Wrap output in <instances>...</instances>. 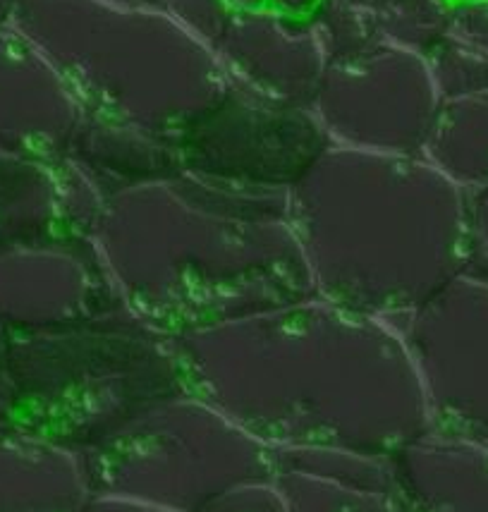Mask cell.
I'll return each mask as SVG.
<instances>
[{"label": "cell", "instance_id": "cell-30", "mask_svg": "<svg viewBox=\"0 0 488 512\" xmlns=\"http://www.w3.org/2000/svg\"><path fill=\"white\" fill-rule=\"evenodd\" d=\"M235 10H256L266 8V0H230Z\"/></svg>", "mask_w": 488, "mask_h": 512}, {"label": "cell", "instance_id": "cell-4", "mask_svg": "<svg viewBox=\"0 0 488 512\" xmlns=\"http://www.w3.org/2000/svg\"><path fill=\"white\" fill-rule=\"evenodd\" d=\"M185 390L173 343L127 309L58 331L0 333V434L82 457Z\"/></svg>", "mask_w": 488, "mask_h": 512}, {"label": "cell", "instance_id": "cell-7", "mask_svg": "<svg viewBox=\"0 0 488 512\" xmlns=\"http://www.w3.org/2000/svg\"><path fill=\"white\" fill-rule=\"evenodd\" d=\"M173 144L182 173L276 192H290L333 146L309 106L273 99L233 75Z\"/></svg>", "mask_w": 488, "mask_h": 512}, {"label": "cell", "instance_id": "cell-3", "mask_svg": "<svg viewBox=\"0 0 488 512\" xmlns=\"http://www.w3.org/2000/svg\"><path fill=\"white\" fill-rule=\"evenodd\" d=\"M288 206L316 295L393 326L474 256L469 194L422 156L331 146Z\"/></svg>", "mask_w": 488, "mask_h": 512}, {"label": "cell", "instance_id": "cell-22", "mask_svg": "<svg viewBox=\"0 0 488 512\" xmlns=\"http://www.w3.org/2000/svg\"><path fill=\"white\" fill-rule=\"evenodd\" d=\"M51 166L58 182L63 230L72 235L94 237L96 225L101 221L108 199L91 182L89 175L84 170H79L72 161H67V158H58Z\"/></svg>", "mask_w": 488, "mask_h": 512}, {"label": "cell", "instance_id": "cell-17", "mask_svg": "<svg viewBox=\"0 0 488 512\" xmlns=\"http://www.w3.org/2000/svg\"><path fill=\"white\" fill-rule=\"evenodd\" d=\"M419 156L467 194L481 190L488 182V91L441 101Z\"/></svg>", "mask_w": 488, "mask_h": 512}, {"label": "cell", "instance_id": "cell-27", "mask_svg": "<svg viewBox=\"0 0 488 512\" xmlns=\"http://www.w3.org/2000/svg\"><path fill=\"white\" fill-rule=\"evenodd\" d=\"M469 223H472L474 256L488 264V182L469 194Z\"/></svg>", "mask_w": 488, "mask_h": 512}, {"label": "cell", "instance_id": "cell-31", "mask_svg": "<svg viewBox=\"0 0 488 512\" xmlns=\"http://www.w3.org/2000/svg\"><path fill=\"white\" fill-rule=\"evenodd\" d=\"M12 5H15V0H0V24H5L10 20Z\"/></svg>", "mask_w": 488, "mask_h": 512}, {"label": "cell", "instance_id": "cell-11", "mask_svg": "<svg viewBox=\"0 0 488 512\" xmlns=\"http://www.w3.org/2000/svg\"><path fill=\"white\" fill-rule=\"evenodd\" d=\"M82 115L58 67L10 22L0 24V156L56 163Z\"/></svg>", "mask_w": 488, "mask_h": 512}, {"label": "cell", "instance_id": "cell-33", "mask_svg": "<svg viewBox=\"0 0 488 512\" xmlns=\"http://www.w3.org/2000/svg\"><path fill=\"white\" fill-rule=\"evenodd\" d=\"M450 5H457V3H484V0H448Z\"/></svg>", "mask_w": 488, "mask_h": 512}, {"label": "cell", "instance_id": "cell-13", "mask_svg": "<svg viewBox=\"0 0 488 512\" xmlns=\"http://www.w3.org/2000/svg\"><path fill=\"white\" fill-rule=\"evenodd\" d=\"M271 481L290 512H405L386 455L350 448L273 450Z\"/></svg>", "mask_w": 488, "mask_h": 512}, {"label": "cell", "instance_id": "cell-20", "mask_svg": "<svg viewBox=\"0 0 488 512\" xmlns=\"http://www.w3.org/2000/svg\"><path fill=\"white\" fill-rule=\"evenodd\" d=\"M309 22L328 65L359 58L381 44L371 8H355V5L338 3V0H323Z\"/></svg>", "mask_w": 488, "mask_h": 512}, {"label": "cell", "instance_id": "cell-16", "mask_svg": "<svg viewBox=\"0 0 488 512\" xmlns=\"http://www.w3.org/2000/svg\"><path fill=\"white\" fill-rule=\"evenodd\" d=\"M89 493L79 455L29 436L0 434V512H77Z\"/></svg>", "mask_w": 488, "mask_h": 512}, {"label": "cell", "instance_id": "cell-15", "mask_svg": "<svg viewBox=\"0 0 488 512\" xmlns=\"http://www.w3.org/2000/svg\"><path fill=\"white\" fill-rule=\"evenodd\" d=\"M106 199L182 173L173 137L84 111L65 156Z\"/></svg>", "mask_w": 488, "mask_h": 512}, {"label": "cell", "instance_id": "cell-23", "mask_svg": "<svg viewBox=\"0 0 488 512\" xmlns=\"http://www.w3.org/2000/svg\"><path fill=\"white\" fill-rule=\"evenodd\" d=\"M166 12L185 32L213 51L237 15L230 0H166Z\"/></svg>", "mask_w": 488, "mask_h": 512}, {"label": "cell", "instance_id": "cell-9", "mask_svg": "<svg viewBox=\"0 0 488 512\" xmlns=\"http://www.w3.org/2000/svg\"><path fill=\"white\" fill-rule=\"evenodd\" d=\"M417 364L436 429L488 446V264L469 266L436 300L395 323Z\"/></svg>", "mask_w": 488, "mask_h": 512}, {"label": "cell", "instance_id": "cell-21", "mask_svg": "<svg viewBox=\"0 0 488 512\" xmlns=\"http://www.w3.org/2000/svg\"><path fill=\"white\" fill-rule=\"evenodd\" d=\"M424 60L441 101L488 91V56L453 39L450 34L441 36L424 53Z\"/></svg>", "mask_w": 488, "mask_h": 512}, {"label": "cell", "instance_id": "cell-12", "mask_svg": "<svg viewBox=\"0 0 488 512\" xmlns=\"http://www.w3.org/2000/svg\"><path fill=\"white\" fill-rule=\"evenodd\" d=\"M216 53L228 75L300 106H309L328 67L309 20H292L268 8L237 10Z\"/></svg>", "mask_w": 488, "mask_h": 512}, {"label": "cell", "instance_id": "cell-19", "mask_svg": "<svg viewBox=\"0 0 488 512\" xmlns=\"http://www.w3.org/2000/svg\"><path fill=\"white\" fill-rule=\"evenodd\" d=\"M378 36L383 44L424 56L448 34V0H374L371 3Z\"/></svg>", "mask_w": 488, "mask_h": 512}, {"label": "cell", "instance_id": "cell-26", "mask_svg": "<svg viewBox=\"0 0 488 512\" xmlns=\"http://www.w3.org/2000/svg\"><path fill=\"white\" fill-rule=\"evenodd\" d=\"M77 512H170L166 508H158L154 503L139 501V498L122 496V493H106L91 491L87 501Z\"/></svg>", "mask_w": 488, "mask_h": 512}, {"label": "cell", "instance_id": "cell-28", "mask_svg": "<svg viewBox=\"0 0 488 512\" xmlns=\"http://www.w3.org/2000/svg\"><path fill=\"white\" fill-rule=\"evenodd\" d=\"M323 0H266V8L292 20H311Z\"/></svg>", "mask_w": 488, "mask_h": 512}, {"label": "cell", "instance_id": "cell-5", "mask_svg": "<svg viewBox=\"0 0 488 512\" xmlns=\"http://www.w3.org/2000/svg\"><path fill=\"white\" fill-rule=\"evenodd\" d=\"M12 27L58 67L84 111L175 137L228 70L168 12L106 0H15Z\"/></svg>", "mask_w": 488, "mask_h": 512}, {"label": "cell", "instance_id": "cell-6", "mask_svg": "<svg viewBox=\"0 0 488 512\" xmlns=\"http://www.w3.org/2000/svg\"><path fill=\"white\" fill-rule=\"evenodd\" d=\"M91 491L194 512L218 493L273 477V450L192 390L146 407L82 455Z\"/></svg>", "mask_w": 488, "mask_h": 512}, {"label": "cell", "instance_id": "cell-10", "mask_svg": "<svg viewBox=\"0 0 488 512\" xmlns=\"http://www.w3.org/2000/svg\"><path fill=\"white\" fill-rule=\"evenodd\" d=\"M94 237L60 233L0 252V333H41L125 312Z\"/></svg>", "mask_w": 488, "mask_h": 512}, {"label": "cell", "instance_id": "cell-1", "mask_svg": "<svg viewBox=\"0 0 488 512\" xmlns=\"http://www.w3.org/2000/svg\"><path fill=\"white\" fill-rule=\"evenodd\" d=\"M170 343L187 388L271 450L390 457L433 429L398 328L319 295Z\"/></svg>", "mask_w": 488, "mask_h": 512}, {"label": "cell", "instance_id": "cell-29", "mask_svg": "<svg viewBox=\"0 0 488 512\" xmlns=\"http://www.w3.org/2000/svg\"><path fill=\"white\" fill-rule=\"evenodd\" d=\"M106 3L118 5V8H127V10L166 12V0H106Z\"/></svg>", "mask_w": 488, "mask_h": 512}, {"label": "cell", "instance_id": "cell-8", "mask_svg": "<svg viewBox=\"0 0 488 512\" xmlns=\"http://www.w3.org/2000/svg\"><path fill=\"white\" fill-rule=\"evenodd\" d=\"M438 106L424 56L383 41L328 65L309 103L333 146L395 156L422 154Z\"/></svg>", "mask_w": 488, "mask_h": 512}, {"label": "cell", "instance_id": "cell-14", "mask_svg": "<svg viewBox=\"0 0 488 512\" xmlns=\"http://www.w3.org/2000/svg\"><path fill=\"white\" fill-rule=\"evenodd\" d=\"M405 512H488V446L433 429L390 455Z\"/></svg>", "mask_w": 488, "mask_h": 512}, {"label": "cell", "instance_id": "cell-18", "mask_svg": "<svg viewBox=\"0 0 488 512\" xmlns=\"http://www.w3.org/2000/svg\"><path fill=\"white\" fill-rule=\"evenodd\" d=\"M60 233L65 230L51 163L0 156V252L51 240Z\"/></svg>", "mask_w": 488, "mask_h": 512}, {"label": "cell", "instance_id": "cell-25", "mask_svg": "<svg viewBox=\"0 0 488 512\" xmlns=\"http://www.w3.org/2000/svg\"><path fill=\"white\" fill-rule=\"evenodd\" d=\"M448 34L488 56V0L450 5Z\"/></svg>", "mask_w": 488, "mask_h": 512}, {"label": "cell", "instance_id": "cell-24", "mask_svg": "<svg viewBox=\"0 0 488 512\" xmlns=\"http://www.w3.org/2000/svg\"><path fill=\"white\" fill-rule=\"evenodd\" d=\"M194 512H290L283 493L271 479L247 481L218 493Z\"/></svg>", "mask_w": 488, "mask_h": 512}, {"label": "cell", "instance_id": "cell-32", "mask_svg": "<svg viewBox=\"0 0 488 512\" xmlns=\"http://www.w3.org/2000/svg\"><path fill=\"white\" fill-rule=\"evenodd\" d=\"M338 3L355 5V8H371V3H374V0H338Z\"/></svg>", "mask_w": 488, "mask_h": 512}, {"label": "cell", "instance_id": "cell-2", "mask_svg": "<svg viewBox=\"0 0 488 512\" xmlns=\"http://www.w3.org/2000/svg\"><path fill=\"white\" fill-rule=\"evenodd\" d=\"M94 242L127 312L168 340L316 295L288 192L178 173L108 199Z\"/></svg>", "mask_w": 488, "mask_h": 512}]
</instances>
